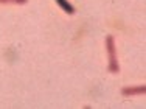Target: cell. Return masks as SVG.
<instances>
[{
	"mask_svg": "<svg viewBox=\"0 0 146 109\" xmlns=\"http://www.w3.org/2000/svg\"><path fill=\"white\" fill-rule=\"evenodd\" d=\"M54 2H56L58 5L61 6V9H64L67 14H73V13H75V6H73L68 0H54Z\"/></svg>",
	"mask_w": 146,
	"mask_h": 109,
	"instance_id": "obj_3",
	"label": "cell"
},
{
	"mask_svg": "<svg viewBox=\"0 0 146 109\" xmlns=\"http://www.w3.org/2000/svg\"><path fill=\"white\" fill-rule=\"evenodd\" d=\"M146 92V86H134V87H123L121 95L123 97H134V95H143Z\"/></svg>",
	"mask_w": 146,
	"mask_h": 109,
	"instance_id": "obj_2",
	"label": "cell"
},
{
	"mask_svg": "<svg viewBox=\"0 0 146 109\" xmlns=\"http://www.w3.org/2000/svg\"><path fill=\"white\" fill-rule=\"evenodd\" d=\"M0 3H13V5H27L28 0H0Z\"/></svg>",
	"mask_w": 146,
	"mask_h": 109,
	"instance_id": "obj_4",
	"label": "cell"
},
{
	"mask_svg": "<svg viewBox=\"0 0 146 109\" xmlns=\"http://www.w3.org/2000/svg\"><path fill=\"white\" fill-rule=\"evenodd\" d=\"M106 50H107V70L110 73H118L120 72V64H118V58H117V45H115V39L113 36H107L106 37Z\"/></svg>",
	"mask_w": 146,
	"mask_h": 109,
	"instance_id": "obj_1",
	"label": "cell"
}]
</instances>
